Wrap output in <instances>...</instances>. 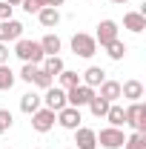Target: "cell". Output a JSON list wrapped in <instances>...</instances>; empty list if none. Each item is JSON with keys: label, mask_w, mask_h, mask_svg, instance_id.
I'll use <instances>...</instances> for the list:
<instances>
[{"label": "cell", "mask_w": 146, "mask_h": 149, "mask_svg": "<svg viewBox=\"0 0 146 149\" xmlns=\"http://www.w3.org/2000/svg\"><path fill=\"white\" fill-rule=\"evenodd\" d=\"M37 20H40V26H43V29H55L57 23H60V12L52 9V6H43V9L37 12Z\"/></svg>", "instance_id": "cell-15"}, {"label": "cell", "mask_w": 146, "mask_h": 149, "mask_svg": "<svg viewBox=\"0 0 146 149\" xmlns=\"http://www.w3.org/2000/svg\"><path fill=\"white\" fill-rule=\"evenodd\" d=\"M20 6H23V12H29V15H37V12L43 9V0H23Z\"/></svg>", "instance_id": "cell-28"}, {"label": "cell", "mask_w": 146, "mask_h": 149, "mask_svg": "<svg viewBox=\"0 0 146 149\" xmlns=\"http://www.w3.org/2000/svg\"><path fill=\"white\" fill-rule=\"evenodd\" d=\"M6 149H9V146H6Z\"/></svg>", "instance_id": "cell-37"}, {"label": "cell", "mask_w": 146, "mask_h": 149, "mask_svg": "<svg viewBox=\"0 0 146 149\" xmlns=\"http://www.w3.org/2000/svg\"><path fill=\"white\" fill-rule=\"evenodd\" d=\"M12 12H15V6H9L6 0L0 3V20H12Z\"/></svg>", "instance_id": "cell-30"}, {"label": "cell", "mask_w": 146, "mask_h": 149, "mask_svg": "<svg viewBox=\"0 0 146 149\" xmlns=\"http://www.w3.org/2000/svg\"><path fill=\"white\" fill-rule=\"evenodd\" d=\"M72 52L77 57H83V60H89V57H95V52H97V43H95V37H92V35L77 32V35L72 37Z\"/></svg>", "instance_id": "cell-4"}, {"label": "cell", "mask_w": 146, "mask_h": 149, "mask_svg": "<svg viewBox=\"0 0 146 149\" xmlns=\"http://www.w3.org/2000/svg\"><path fill=\"white\" fill-rule=\"evenodd\" d=\"M40 69H43L46 74H52V77H57V74L63 72L66 66H63L60 55H46V57H43V63H40Z\"/></svg>", "instance_id": "cell-19"}, {"label": "cell", "mask_w": 146, "mask_h": 149, "mask_svg": "<svg viewBox=\"0 0 146 149\" xmlns=\"http://www.w3.org/2000/svg\"><path fill=\"white\" fill-rule=\"evenodd\" d=\"M57 123V112L46 109V106H40L37 112H32V129L40 132V135H46V132H52Z\"/></svg>", "instance_id": "cell-3"}, {"label": "cell", "mask_w": 146, "mask_h": 149, "mask_svg": "<svg viewBox=\"0 0 146 149\" xmlns=\"http://www.w3.org/2000/svg\"><path fill=\"white\" fill-rule=\"evenodd\" d=\"M80 109H74V106H63V109L57 112V123L63 126V129H69V132H74L77 126H80Z\"/></svg>", "instance_id": "cell-10"}, {"label": "cell", "mask_w": 146, "mask_h": 149, "mask_svg": "<svg viewBox=\"0 0 146 149\" xmlns=\"http://www.w3.org/2000/svg\"><path fill=\"white\" fill-rule=\"evenodd\" d=\"M74 149H97V132L86 129V126H77L74 129Z\"/></svg>", "instance_id": "cell-11"}, {"label": "cell", "mask_w": 146, "mask_h": 149, "mask_svg": "<svg viewBox=\"0 0 146 149\" xmlns=\"http://www.w3.org/2000/svg\"><path fill=\"white\" fill-rule=\"evenodd\" d=\"M12 112L9 109H0V132H6V129H12Z\"/></svg>", "instance_id": "cell-29"}, {"label": "cell", "mask_w": 146, "mask_h": 149, "mask_svg": "<svg viewBox=\"0 0 146 149\" xmlns=\"http://www.w3.org/2000/svg\"><path fill=\"white\" fill-rule=\"evenodd\" d=\"M15 55L23 60V63H35V66H40L43 63V49H40V43L37 40H29V37H20V40H15Z\"/></svg>", "instance_id": "cell-1"}, {"label": "cell", "mask_w": 146, "mask_h": 149, "mask_svg": "<svg viewBox=\"0 0 146 149\" xmlns=\"http://www.w3.org/2000/svg\"><path fill=\"white\" fill-rule=\"evenodd\" d=\"M123 149H146V135H140V132L129 135L126 143H123Z\"/></svg>", "instance_id": "cell-26"}, {"label": "cell", "mask_w": 146, "mask_h": 149, "mask_svg": "<svg viewBox=\"0 0 146 149\" xmlns=\"http://www.w3.org/2000/svg\"><path fill=\"white\" fill-rule=\"evenodd\" d=\"M103 80H106V72H103L100 66H89L86 72L80 74V83H86V86H92V89H97Z\"/></svg>", "instance_id": "cell-14"}, {"label": "cell", "mask_w": 146, "mask_h": 149, "mask_svg": "<svg viewBox=\"0 0 146 149\" xmlns=\"http://www.w3.org/2000/svg\"><path fill=\"white\" fill-rule=\"evenodd\" d=\"M9 43H0V63H9Z\"/></svg>", "instance_id": "cell-31"}, {"label": "cell", "mask_w": 146, "mask_h": 149, "mask_svg": "<svg viewBox=\"0 0 146 149\" xmlns=\"http://www.w3.org/2000/svg\"><path fill=\"white\" fill-rule=\"evenodd\" d=\"M32 83H35L37 89H43V92H46L49 86H55V77H52V74H46L43 69H37V72H35V80H32Z\"/></svg>", "instance_id": "cell-25"}, {"label": "cell", "mask_w": 146, "mask_h": 149, "mask_svg": "<svg viewBox=\"0 0 146 149\" xmlns=\"http://www.w3.org/2000/svg\"><path fill=\"white\" fill-rule=\"evenodd\" d=\"M120 97H126L129 103L140 100V97H143V83H140V80H126V83H120Z\"/></svg>", "instance_id": "cell-12"}, {"label": "cell", "mask_w": 146, "mask_h": 149, "mask_svg": "<svg viewBox=\"0 0 146 149\" xmlns=\"http://www.w3.org/2000/svg\"><path fill=\"white\" fill-rule=\"evenodd\" d=\"M15 80H17V74L12 72V66L9 63H0V92H9L15 86Z\"/></svg>", "instance_id": "cell-20"}, {"label": "cell", "mask_w": 146, "mask_h": 149, "mask_svg": "<svg viewBox=\"0 0 146 149\" xmlns=\"http://www.w3.org/2000/svg\"><path fill=\"white\" fill-rule=\"evenodd\" d=\"M92 97H95V89H92V86H86V83H77V86H72V89H66V103H69V106H74V109L86 106Z\"/></svg>", "instance_id": "cell-5"}, {"label": "cell", "mask_w": 146, "mask_h": 149, "mask_svg": "<svg viewBox=\"0 0 146 149\" xmlns=\"http://www.w3.org/2000/svg\"><path fill=\"white\" fill-rule=\"evenodd\" d=\"M23 37V23L20 20H0V43H15Z\"/></svg>", "instance_id": "cell-8"}, {"label": "cell", "mask_w": 146, "mask_h": 149, "mask_svg": "<svg viewBox=\"0 0 146 149\" xmlns=\"http://www.w3.org/2000/svg\"><path fill=\"white\" fill-rule=\"evenodd\" d=\"M103 118L109 120V126H117V129L126 126V115H123V106H120V103H109V109H106Z\"/></svg>", "instance_id": "cell-16"}, {"label": "cell", "mask_w": 146, "mask_h": 149, "mask_svg": "<svg viewBox=\"0 0 146 149\" xmlns=\"http://www.w3.org/2000/svg\"><path fill=\"white\" fill-rule=\"evenodd\" d=\"M57 80H60V89L66 92V89H72V86H77V83H80V74L72 72V69H63V72L57 74Z\"/></svg>", "instance_id": "cell-23"}, {"label": "cell", "mask_w": 146, "mask_h": 149, "mask_svg": "<svg viewBox=\"0 0 146 149\" xmlns=\"http://www.w3.org/2000/svg\"><path fill=\"white\" fill-rule=\"evenodd\" d=\"M43 106L52 109V112H60L63 106H69V103H66V92H63L60 86H49L46 95H43Z\"/></svg>", "instance_id": "cell-9"}, {"label": "cell", "mask_w": 146, "mask_h": 149, "mask_svg": "<svg viewBox=\"0 0 146 149\" xmlns=\"http://www.w3.org/2000/svg\"><path fill=\"white\" fill-rule=\"evenodd\" d=\"M123 115H126V126H135V132L146 135V103L135 100L123 109Z\"/></svg>", "instance_id": "cell-2"}, {"label": "cell", "mask_w": 146, "mask_h": 149, "mask_svg": "<svg viewBox=\"0 0 146 149\" xmlns=\"http://www.w3.org/2000/svg\"><path fill=\"white\" fill-rule=\"evenodd\" d=\"M40 106H43V95H37V92H26L23 97H20V109L26 112V115L37 112Z\"/></svg>", "instance_id": "cell-18"}, {"label": "cell", "mask_w": 146, "mask_h": 149, "mask_svg": "<svg viewBox=\"0 0 146 149\" xmlns=\"http://www.w3.org/2000/svg\"><path fill=\"white\" fill-rule=\"evenodd\" d=\"M106 55L112 57V60H123V55H126V43L117 37V40H112L109 46H106Z\"/></svg>", "instance_id": "cell-24"}, {"label": "cell", "mask_w": 146, "mask_h": 149, "mask_svg": "<svg viewBox=\"0 0 146 149\" xmlns=\"http://www.w3.org/2000/svg\"><path fill=\"white\" fill-rule=\"evenodd\" d=\"M86 106H89V112L95 115V118H103V115H106V109H109V100H106V97H100V95L95 92V97H92Z\"/></svg>", "instance_id": "cell-22"}, {"label": "cell", "mask_w": 146, "mask_h": 149, "mask_svg": "<svg viewBox=\"0 0 146 149\" xmlns=\"http://www.w3.org/2000/svg\"><path fill=\"white\" fill-rule=\"evenodd\" d=\"M109 3H115V6H123V3H129V0H109Z\"/></svg>", "instance_id": "cell-34"}, {"label": "cell", "mask_w": 146, "mask_h": 149, "mask_svg": "<svg viewBox=\"0 0 146 149\" xmlns=\"http://www.w3.org/2000/svg\"><path fill=\"white\" fill-rule=\"evenodd\" d=\"M43 6H52V9H57V6H63V0H43Z\"/></svg>", "instance_id": "cell-32"}, {"label": "cell", "mask_w": 146, "mask_h": 149, "mask_svg": "<svg viewBox=\"0 0 146 149\" xmlns=\"http://www.w3.org/2000/svg\"><path fill=\"white\" fill-rule=\"evenodd\" d=\"M97 89H100V92H97L100 97H106L109 103H117V97H120V83H117V80H109V77H106Z\"/></svg>", "instance_id": "cell-17"}, {"label": "cell", "mask_w": 146, "mask_h": 149, "mask_svg": "<svg viewBox=\"0 0 146 149\" xmlns=\"http://www.w3.org/2000/svg\"><path fill=\"white\" fill-rule=\"evenodd\" d=\"M100 149H103V146H100Z\"/></svg>", "instance_id": "cell-36"}, {"label": "cell", "mask_w": 146, "mask_h": 149, "mask_svg": "<svg viewBox=\"0 0 146 149\" xmlns=\"http://www.w3.org/2000/svg\"><path fill=\"white\" fill-rule=\"evenodd\" d=\"M123 26H126L132 35H140L146 29V15H140V12H126L123 15Z\"/></svg>", "instance_id": "cell-13"}, {"label": "cell", "mask_w": 146, "mask_h": 149, "mask_svg": "<svg viewBox=\"0 0 146 149\" xmlns=\"http://www.w3.org/2000/svg\"><path fill=\"white\" fill-rule=\"evenodd\" d=\"M92 37H95L97 46L106 49L112 40H117V23H115V20H100V23H97V32H95Z\"/></svg>", "instance_id": "cell-7"}, {"label": "cell", "mask_w": 146, "mask_h": 149, "mask_svg": "<svg viewBox=\"0 0 146 149\" xmlns=\"http://www.w3.org/2000/svg\"><path fill=\"white\" fill-rule=\"evenodd\" d=\"M40 69V66H35V63H23V69H20V80H26V83H32L35 80V72Z\"/></svg>", "instance_id": "cell-27"}, {"label": "cell", "mask_w": 146, "mask_h": 149, "mask_svg": "<svg viewBox=\"0 0 146 149\" xmlns=\"http://www.w3.org/2000/svg\"><path fill=\"white\" fill-rule=\"evenodd\" d=\"M0 135H3V132H0Z\"/></svg>", "instance_id": "cell-35"}, {"label": "cell", "mask_w": 146, "mask_h": 149, "mask_svg": "<svg viewBox=\"0 0 146 149\" xmlns=\"http://www.w3.org/2000/svg\"><path fill=\"white\" fill-rule=\"evenodd\" d=\"M37 43H40V49H43V55H57V52H60V46H63V43H60V37H57V35H46L43 40H37Z\"/></svg>", "instance_id": "cell-21"}, {"label": "cell", "mask_w": 146, "mask_h": 149, "mask_svg": "<svg viewBox=\"0 0 146 149\" xmlns=\"http://www.w3.org/2000/svg\"><path fill=\"white\" fill-rule=\"evenodd\" d=\"M97 143L103 149H123L126 135H123V129H117V126H106V129H100V135H97Z\"/></svg>", "instance_id": "cell-6"}, {"label": "cell", "mask_w": 146, "mask_h": 149, "mask_svg": "<svg viewBox=\"0 0 146 149\" xmlns=\"http://www.w3.org/2000/svg\"><path fill=\"white\" fill-rule=\"evenodd\" d=\"M6 3H9V6H20L23 0H6Z\"/></svg>", "instance_id": "cell-33"}]
</instances>
